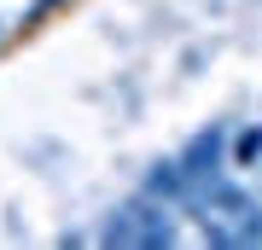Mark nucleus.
I'll list each match as a JSON object with an SVG mask.
<instances>
[]
</instances>
